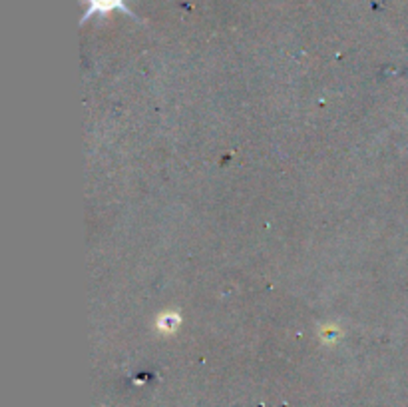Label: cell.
Returning a JSON list of instances; mask_svg holds the SVG:
<instances>
[{"instance_id":"obj_1","label":"cell","mask_w":408,"mask_h":407,"mask_svg":"<svg viewBox=\"0 0 408 407\" xmlns=\"http://www.w3.org/2000/svg\"><path fill=\"white\" fill-rule=\"evenodd\" d=\"M114 8H120L122 12L134 17V15L130 12V8L124 4V0H90V8H88V12L84 15V20H82V22H86L88 18L94 17V15H108Z\"/></svg>"}]
</instances>
